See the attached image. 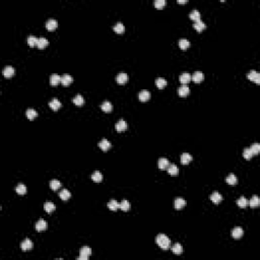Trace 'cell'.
<instances>
[{"mask_svg": "<svg viewBox=\"0 0 260 260\" xmlns=\"http://www.w3.org/2000/svg\"><path fill=\"white\" fill-rule=\"evenodd\" d=\"M243 234H244V231H243V229L240 228V227H237V228H235L234 230L232 231V236H233V238H235V239H240L241 237L243 236Z\"/></svg>", "mask_w": 260, "mask_h": 260, "instance_id": "14", "label": "cell"}, {"mask_svg": "<svg viewBox=\"0 0 260 260\" xmlns=\"http://www.w3.org/2000/svg\"><path fill=\"white\" fill-rule=\"evenodd\" d=\"M253 156H254V154H252L250 148H246V149H244V152H243V156H244L246 160H250V159H252Z\"/></svg>", "mask_w": 260, "mask_h": 260, "instance_id": "47", "label": "cell"}, {"mask_svg": "<svg viewBox=\"0 0 260 260\" xmlns=\"http://www.w3.org/2000/svg\"><path fill=\"white\" fill-rule=\"evenodd\" d=\"M247 76H248V78L251 80V81L255 82L256 84L260 83V75H259V73L256 71V70H251Z\"/></svg>", "mask_w": 260, "mask_h": 260, "instance_id": "3", "label": "cell"}, {"mask_svg": "<svg viewBox=\"0 0 260 260\" xmlns=\"http://www.w3.org/2000/svg\"><path fill=\"white\" fill-rule=\"evenodd\" d=\"M101 108H102V110L104 111V112L109 113L112 111L113 107H112V104H111L109 101H106V102H104L102 105H101Z\"/></svg>", "mask_w": 260, "mask_h": 260, "instance_id": "30", "label": "cell"}, {"mask_svg": "<svg viewBox=\"0 0 260 260\" xmlns=\"http://www.w3.org/2000/svg\"><path fill=\"white\" fill-rule=\"evenodd\" d=\"M16 193H18L19 195H24L26 193V187L24 184H18L15 188Z\"/></svg>", "mask_w": 260, "mask_h": 260, "instance_id": "41", "label": "cell"}, {"mask_svg": "<svg viewBox=\"0 0 260 260\" xmlns=\"http://www.w3.org/2000/svg\"><path fill=\"white\" fill-rule=\"evenodd\" d=\"M251 149V152H252V154H258L259 152H260V144L259 143H253L252 145L249 147Z\"/></svg>", "mask_w": 260, "mask_h": 260, "instance_id": "46", "label": "cell"}, {"mask_svg": "<svg viewBox=\"0 0 260 260\" xmlns=\"http://www.w3.org/2000/svg\"><path fill=\"white\" fill-rule=\"evenodd\" d=\"M189 17H190L192 20H194L195 22H199V20H201V19H200V17H201V15H200V12L198 11V10H196V9L192 10V11L190 12V14H189Z\"/></svg>", "mask_w": 260, "mask_h": 260, "instance_id": "23", "label": "cell"}, {"mask_svg": "<svg viewBox=\"0 0 260 260\" xmlns=\"http://www.w3.org/2000/svg\"><path fill=\"white\" fill-rule=\"evenodd\" d=\"M166 0H156V1H154V5L156 9H163L165 7V5H166Z\"/></svg>", "mask_w": 260, "mask_h": 260, "instance_id": "45", "label": "cell"}, {"mask_svg": "<svg viewBox=\"0 0 260 260\" xmlns=\"http://www.w3.org/2000/svg\"><path fill=\"white\" fill-rule=\"evenodd\" d=\"M116 81L118 82L119 84H125L127 81H128V75H127L125 72H120V73L117 75Z\"/></svg>", "mask_w": 260, "mask_h": 260, "instance_id": "5", "label": "cell"}, {"mask_svg": "<svg viewBox=\"0 0 260 260\" xmlns=\"http://www.w3.org/2000/svg\"><path fill=\"white\" fill-rule=\"evenodd\" d=\"M108 207L109 209L113 210V211H116L118 208H120V203H118V202L116 201V200L112 199L111 201H109L108 203Z\"/></svg>", "mask_w": 260, "mask_h": 260, "instance_id": "27", "label": "cell"}, {"mask_svg": "<svg viewBox=\"0 0 260 260\" xmlns=\"http://www.w3.org/2000/svg\"><path fill=\"white\" fill-rule=\"evenodd\" d=\"M237 204H238L239 207L241 208H245L247 205L249 204V201L247 200L246 197H244V196H242V197H240L238 200H237Z\"/></svg>", "mask_w": 260, "mask_h": 260, "instance_id": "25", "label": "cell"}, {"mask_svg": "<svg viewBox=\"0 0 260 260\" xmlns=\"http://www.w3.org/2000/svg\"><path fill=\"white\" fill-rule=\"evenodd\" d=\"M26 117H28L29 120H34V119L38 116V113H37V111L34 110V109H29V110H26Z\"/></svg>", "mask_w": 260, "mask_h": 260, "instance_id": "32", "label": "cell"}, {"mask_svg": "<svg viewBox=\"0 0 260 260\" xmlns=\"http://www.w3.org/2000/svg\"><path fill=\"white\" fill-rule=\"evenodd\" d=\"M191 161H192V156H191L190 154L184 152V154L181 156V163H182L183 165H188Z\"/></svg>", "mask_w": 260, "mask_h": 260, "instance_id": "22", "label": "cell"}, {"mask_svg": "<svg viewBox=\"0 0 260 260\" xmlns=\"http://www.w3.org/2000/svg\"><path fill=\"white\" fill-rule=\"evenodd\" d=\"M156 244H158L162 249H164V250L169 249L170 248V246H171L170 239H169L168 237H167L166 235H164V234L158 235V236H156Z\"/></svg>", "mask_w": 260, "mask_h": 260, "instance_id": "1", "label": "cell"}, {"mask_svg": "<svg viewBox=\"0 0 260 260\" xmlns=\"http://www.w3.org/2000/svg\"><path fill=\"white\" fill-rule=\"evenodd\" d=\"M38 41L39 39H37L35 36H30L28 38V44L30 47H32V48H34V47H36L37 45H38Z\"/></svg>", "mask_w": 260, "mask_h": 260, "instance_id": "39", "label": "cell"}, {"mask_svg": "<svg viewBox=\"0 0 260 260\" xmlns=\"http://www.w3.org/2000/svg\"><path fill=\"white\" fill-rule=\"evenodd\" d=\"M168 173L170 175H172V176H176L177 174L179 173V170H178V167L176 166V165H170V166L168 167Z\"/></svg>", "mask_w": 260, "mask_h": 260, "instance_id": "38", "label": "cell"}, {"mask_svg": "<svg viewBox=\"0 0 260 260\" xmlns=\"http://www.w3.org/2000/svg\"><path fill=\"white\" fill-rule=\"evenodd\" d=\"M172 251H173V253L176 255L182 254V252H183L182 245H181L180 243H176V244H174V246L172 247Z\"/></svg>", "mask_w": 260, "mask_h": 260, "instance_id": "24", "label": "cell"}, {"mask_svg": "<svg viewBox=\"0 0 260 260\" xmlns=\"http://www.w3.org/2000/svg\"><path fill=\"white\" fill-rule=\"evenodd\" d=\"M203 78H204V75L201 71H195L194 74L191 76V79H192L195 83H200V82L203 80Z\"/></svg>", "mask_w": 260, "mask_h": 260, "instance_id": "9", "label": "cell"}, {"mask_svg": "<svg viewBox=\"0 0 260 260\" xmlns=\"http://www.w3.org/2000/svg\"><path fill=\"white\" fill-rule=\"evenodd\" d=\"M156 84L159 88H164L165 86H167V80L163 77H159V78H156Z\"/></svg>", "mask_w": 260, "mask_h": 260, "instance_id": "42", "label": "cell"}, {"mask_svg": "<svg viewBox=\"0 0 260 260\" xmlns=\"http://www.w3.org/2000/svg\"><path fill=\"white\" fill-rule=\"evenodd\" d=\"M159 168L161 169V170H166V169H168V167L170 166V162H169L168 159L166 158H161L160 160H159Z\"/></svg>", "mask_w": 260, "mask_h": 260, "instance_id": "10", "label": "cell"}, {"mask_svg": "<svg viewBox=\"0 0 260 260\" xmlns=\"http://www.w3.org/2000/svg\"><path fill=\"white\" fill-rule=\"evenodd\" d=\"M60 187H61V182H60V181H58V180H52L50 182V188L52 189V190L56 191V190H58Z\"/></svg>", "mask_w": 260, "mask_h": 260, "instance_id": "43", "label": "cell"}, {"mask_svg": "<svg viewBox=\"0 0 260 260\" xmlns=\"http://www.w3.org/2000/svg\"><path fill=\"white\" fill-rule=\"evenodd\" d=\"M191 81V75L188 72H184L180 75V82L182 84H188Z\"/></svg>", "mask_w": 260, "mask_h": 260, "instance_id": "17", "label": "cell"}, {"mask_svg": "<svg viewBox=\"0 0 260 260\" xmlns=\"http://www.w3.org/2000/svg\"><path fill=\"white\" fill-rule=\"evenodd\" d=\"M92 255V249L88 246H84L80 249L79 251V257H78V260H86L88 258V256Z\"/></svg>", "mask_w": 260, "mask_h": 260, "instance_id": "2", "label": "cell"}, {"mask_svg": "<svg viewBox=\"0 0 260 260\" xmlns=\"http://www.w3.org/2000/svg\"><path fill=\"white\" fill-rule=\"evenodd\" d=\"M127 123L125 122L124 120H119L118 122L116 123V125H115V128H116V130L118 132H122V131H125V130L127 129Z\"/></svg>", "mask_w": 260, "mask_h": 260, "instance_id": "12", "label": "cell"}, {"mask_svg": "<svg viewBox=\"0 0 260 260\" xmlns=\"http://www.w3.org/2000/svg\"><path fill=\"white\" fill-rule=\"evenodd\" d=\"M178 45L182 50H186V49H188L189 47H190V42H189L188 40H186V39H181V40L179 41Z\"/></svg>", "mask_w": 260, "mask_h": 260, "instance_id": "31", "label": "cell"}, {"mask_svg": "<svg viewBox=\"0 0 260 260\" xmlns=\"http://www.w3.org/2000/svg\"><path fill=\"white\" fill-rule=\"evenodd\" d=\"M138 99L141 102H146L150 99V92H147V90H141L138 95Z\"/></svg>", "mask_w": 260, "mask_h": 260, "instance_id": "15", "label": "cell"}, {"mask_svg": "<svg viewBox=\"0 0 260 260\" xmlns=\"http://www.w3.org/2000/svg\"><path fill=\"white\" fill-rule=\"evenodd\" d=\"M48 45H49V41L47 40L46 38H40L38 41V45H37V47H38L39 49H44V48H46Z\"/></svg>", "mask_w": 260, "mask_h": 260, "instance_id": "33", "label": "cell"}, {"mask_svg": "<svg viewBox=\"0 0 260 260\" xmlns=\"http://www.w3.org/2000/svg\"><path fill=\"white\" fill-rule=\"evenodd\" d=\"M92 179L94 182H97V183H100L102 182L103 180V175L101 172H99V171H96V172L94 173V174L92 175Z\"/></svg>", "mask_w": 260, "mask_h": 260, "instance_id": "36", "label": "cell"}, {"mask_svg": "<svg viewBox=\"0 0 260 260\" xmlns=\"http://www.w3.org/2000/svg\"><path fill=\"white\" fill-rule=\"evenodd\" d=\"M72 102H73L76 106L81 107L82 105L84 104V99H83V97H82L81 95H77V96H75V98H73Z\"/></svg>", "mask_w": 260, "mask_h": 260, "instance_id": "26", "label": "cell"}, {"mask_svg": "<svg viewBox=\"0 0 260 260\" xmlns=\"http://www.w3.org/2000/svg\"><path fill=\"white\" fill-rule=\"evenodd\" d=\"M111 146H112L111 142L109 141L108 139H106V138H104V139H102L100 142H99V147H100L102 150H104V152L109 150L111 148Z\"/></svg>", "mask_w": 260, "mask_h": 260, "instance_id": "4", "label": "cell"}, {"mask_svg": "<svg viewBox=\"0 0 260 260\" xmlns=\"http://www.w3.org/2000/svg\"><path fill=\"white\" fill-rule=\"evenodd\" d=\"M72 81H73V78L69 74H64L63 76H61V83L64 86H68Z\"/></svg>", "mask_w": 260, "mask_h": 260, "instance_id": "19", "label": "cell"}, {"mask_svg": "<svg viewBox=\"0 0 260 260\" xmlns=\"http://www.w3.org/2000/svg\"><path fill=\"white\" fill-rule=\"evenodd\" d=\"M114 32L117 34H123L125 32V26L122 22H117L114 26Z\"/></svg>", "mask_w": 260, "mask_h": 260, "instance_id": "28", "label": "cell"}, {"mask_svg": "<svg viewBox=\"0 0 260 260\" xmlns=\"http://www.w3.org/2000/svg\"><path fill=\"white\" fill-rule=\"evenodd\" d=\"M70 196H71V193H70L69 190H67V189H63V190H61L60 193H59V197H60L62 200H64V201L69 199Z\"/></svg>", "mask_w": 260, "mask_h": 260, "instance_id": "37", "label": "cell"}, {"mask_svg": "<svg viewBox=\"0 0 260 260\" xmlns=\"http://www.w3.org/2000/svg\"><path fill=\"white\" fill-rule=\"evenodd\" d=\"M226 181H227V183L230 185H236L237 183H238V179H237L236 175H234V174L229 175V176L227 177Z\"/></svg>", "mask_w": 260, "mask_h": 260, "instance_id": "35", "label": "cell"}, {"mask_svg": "<svg viewBox=\"0 0 260 260\" xmlns=\"http://www.w3.org/2000/svg\"><path fill=\"white\" fill-rule=\"evenodd\" d=\"M60 82H61V76L60 75H58V74H53V75H51V77H50L51 86H58Z\"/></svg>", "mask_w": 260, "mask_h": 260, "instance_id": "20", "label": "cell"}, {"mask_svg": "<svg viewBox=\"0 0 260 260\" xmlns=\"http://www.w3.org/2000/svg\"><path fill=\"white\" fill-rule=\"evenodd\" d=\"M249 204H250L251 207H257V206L260 204V199L259 197L257 195H254L252 198H251V200L249 201Z\"/></svg>", "mask_w": 260, "mask_h": 260, "instance_id": "40", "label": "cell"}, {"mask_svg": "<svg viewBox=\"0 0 260 260\" xmlns=\"http://www.w3.org/2000/svg\"><path fill=\"white\" fill-rule=\"evenodd\" d=\"M178 3H180V4H184V3H187V1H180V0H178Z\"/></svg>", "mask_w": 260, "mask_h": 260, "instance_id": "48", "label": "cell"}, {"mask_svg": "<svg viewBox=\"0 0 260 260\" xmlns=\"http://www.w3.org/2000/svg\"><path fill=\"white\" fill-rule=\"evenodd\" d=\"M44 209L46 210L48 213H51V212H53L55 209H56V206H55V204L52 203V202H46V203L44 204Z\"/></svg>", "mask_w": 260, "mask_h": 260, "instance_id": "34", "label": "cell"}, {"mask_svg": "<svg viewBox=\"0 0 260 260\" xmlns=\"http://www.w3.org/2000/svg\"><path fill=\"white\" fill-rule=\"evenodd\" d=\"M210 200H211L213 203L218 204L222 200V196L220 192H216H216H213L211 195H210Z\"/></svg>", "mask_w": 260, "mask_h": 260, "instance_id": "16", "label": "cell"}, {"mask_svg": "<svg viewBox=\"0 0 260 260\" xmlns=\"http://www.w3.org/2000/svg\"><path fill=\"white\" fill-rule=\"evenodd\" d=\"M61 106H62V105H61V102L59 100H57V99H53V100L49 103V107H50L53 111L59 110V109L61 108Z\"/></svg>", "mask_w": 260, "mask_h": 260, "instance_id": "11", "label": "cell"}, {"mask_svg": "<svg viewBox=\"0 0 260 260\" xmlns=\"http://www.w3.org/2000/svg\"><path fill=\"white\" fill-rule=\"evenodd\" d=\"M47 227H48V225H47V222L44 220H40L37 222L36 224V230L38 231V232H42V231H45L47 229Z\"/></svg>", "mask_w": 260, "mask_h": 260, "instance_id": "13", "label": "cell"}, {"mask_svg": "<svg viewBox=\"0 0 260 260\" xmlns=\"http://www.w3.org/2000/svg\"><path fill=\"white\" fill-rule=\"evenodd\" d=\"M20 247H22V251H29L33 248V242L30 239H24L20 244Z\"/></svg>", "mask_w": 260, "mask_h": 260, "instance_id": "7", "label": "cell"}, {"mask_svg": "<svg viewBox=\"0 0 260 260\" xmlns=\"http://www.w3.org/2000/svg\"><path fill=\"white\" fill-rule=\"evenodd\" d=\"M174 205H175V208H176V209H182V208L186 205V201H185V199H183V198L179 197L175 200Z\"/></svg>", "mask_w": 260, "mask_h": 260, "instance_id": "18", "label": "cell"}, {"mask_svg": "<svg viewBox=\"0 0 260 260\" xmlns=\"http://www.w3.org/2000/svg\"><path fill=\"white\" fill-rule=\"evenodd\" d=\"M190 94V88H188L187 84H183L182 86L178 88V95L181 97H186Z\"/></svg>", "mask_w": 260, "mask_h": 260, "instance_id": "8", "label": "cell"}, {"mask_svg": "<svg viewBox=\"0 0 260 260\" xmlns=\"http://www.w3.org/2000/svg\"><path fill=\"white\" fill-rule=\"evenodd\" d=\"M3 75L5 76V77L9 78V77H12L14 74V68L11 67V66H7V67H5L3 69Z\"/></svg>", "mask_w": 260, "mask_h": 260, "instance_id": "21", "label": "cell"}, {"mask_svg": "<svg viewBox=\"0 0 260 260\" xmlns=\"http://www.w3.org/2000/svg\"><path fill=\"white\" fill-rule=\"evenodd\" d=\"M57 26H58V22H57V20L53 19V18L49 19L48 22H46L47 30L50 31V32H52V31H55L57 29Z\"/></svg>", "mask_w": 260, "mask_h": 260, "instance_id": "6", "label": "cell"}, {"mask_svg": "<svg viewBox=\"0 0 260 260\" xmlns=\"http://www.w3.org/2000/svg\"><path fill=\"white\" fill-rule=\"evenodd\" d=\"M120 209H122L123 211H127V210L130 209V203L128 200H122V202L120 203Z\"/></svg>", "mask_w": 260, "mask_h": 260, "instance_id": "44", "label": "cell"}, {"mask_svg": "<svg viewBox=\"0 0 260 260\" xmlns=\"http://www.w3.org/2000/svg\"><path fill=\"white\" fill-rule=\"evenodd\" d=\"M193 26H194L195 30L197 31V32H199V33H200V32H202V31H203V30H205V28H206L205 24H204V22H202V20H199V22H194Z\"/></svg>", "mask_w": 260, "mask_h": 260, "instance_id": "29", "label": "cell"}]
</instances>
